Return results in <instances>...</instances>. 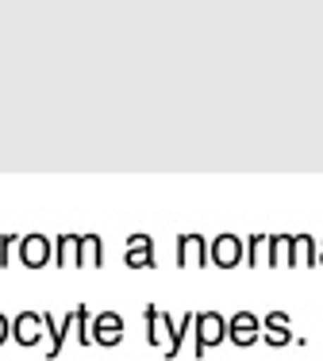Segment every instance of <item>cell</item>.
<instances>
[{
  "label": "cell",
  "mask_w": 323,
  "mask_h": 361,
  "mask_svg": "<svg viewBox=\"0 0 323 361\" xmlns=\"http://www.w3.org/2000/svg\"><path fill=\"white\" fill-rule=\"evenodd\" d=\"M123 265L127 269H154V238L150 235H131L127 238Z\"/></svg>",
  "instance_id": "obj_7"
},
{
  "label": "cell",
  "mask_w": 323,
  "mask_h": 361,
  "mask_svg": "<svg viewBox=\"0 0 323 361\" xmlns=\"http://www.w3.org/2000/svg\"><path fill=\"white\" fill-rule=\"evenodd\" d=\"M73 338H78L81 346H92V312L85 304L73 307Z\"/></svg>",
  "instance_id": "obj_16"
},
{
  "label": "cell",
  "mask_w": 323,
  "mask_h": 361,
  "mask_svg": "<svg viewBox=\"0 0 323 361\" xmlns=\"http://www.w3.org/2000/svg\"><path fill=\"white\" fill-rule=\"evenodd\" d=\"M193 323H197V312H185L181 323H173V331H169V342H166V357H177V354H181V342H185V334L193 331Z\"/></svg>",
  "instance_id": "obj_13"
},
{
  "label": "cell",
  "mask_w": 323,
  "mask_h": 361,
  "mask_svg": "<svg viewBox=\"0 0 323 361\" xmlns=\"http://www.w3.org/2000/svg\"><path fill=\"white\" fill-rule=\"evenodd\" d=\"M16 246H20V235H0V265H8Z\"/></svg>",
  "instance_id": "obj_17"
},
{
  "label": "cell",
  "mask_w": 323,
  "mask_h": 361,
  "mask_svg": "<svg viewBox=\"0 0 323 361\" xmlns=\"http://www.w3.org/2000/svg\"><path fill=\"white\" fill-rule=\"evenodd\" d=\"M100 262H104V243H100V235H81L78 265H81V269H97Z\"/></svg>",
  "instance_id": "obj_10"
},
{
  "label": "cell",
  "mask_w": 323,
  "mask_h": 361,
  "mask_svg": "<svg viewBox=\"0 0 323 361\" xmlns=\"http://www.w3.org/2000/svg\"><path fill=\"white\" fill-rule=\"evenodd\" d=\"M177 265L181 269H189V265H212L204 235H177Z\"/></svg>",
  "instance_id": "obj_9"
},
{
  "label": "cell",
  "mask_w": 323,
  "mask_h": 361,
  "mask_svg": "<svg viewBox=\"0 0 323 361\" xmlns=\"http://www.w3.org/2000/svg\"><path fill=\"white\" fill-rule=\"evenodd\" d=\"M243 250L246 243L239 235H216L208 243V262L219 265V269H235V265H243Z\"/></svg>",
  "instance_id": "obj_3"
},
{
  "label": "cell",
  "mask_w": 323,
  "mask_h": 361,
  "mask_svg": "<svg viewBox=\"0 0 323 361\" xmlns=\"http://www.w3.org/2000/svg\"><path fill=\"white\" fill-rule=\"evenodd\" d=\"M293 338H296V334H293V315H288V312H269V315H262V338H258V342L281 350V346H288Z\"/></svg>",
  "instance_id": "obj_4"
},
{
  "label": "cell",
  "mask_w": 323,
  "mask_h": 361,
  "mask_svg": "<svg viewBox=\"0 0 323 361\" xmlns=\"http://www.w3.org/2000/svg\"><path fill=\"white\" fill-rule=\"evenodd\" d=\"M16 254H20V265H28V269H42V265L54 262V238H50V235H20Z\"/></svg>",
  "instance_id": "obj_2"
},
{
  "label": "cell",
  "mask_w": 323,
  "mask_h": 361,
  "mask_svg": "<svg viewBox=\"0 0 323 361\" xmlns=\"http://www.w3.org/2000/svg\"><path fill=\"white\" fill-rule=\"evenodd\" d=\"M316 262H319V265H323V243H319V254H316Z\"/></svg>",
  "instance_id": "obj_19"
},
{
  "label": "cell",
  "mask_w": 323,
  "mask_h": 361,
  "mask_svg": "<svg viewBox=\"0 0 323 361\" xmlns=\"http://www.w3.org/2000/svg\"><path fill=\"white\" fill-rule=\"evenodd\" d=\"M258 338H262V319L254 312H235L231 319H227V342H235V346H254Z\"/></svg>",
  "instance_id": "obj_5"
},
{
  "label": "cell",
  "mask_w": 323,
  "mask_h": 361,
  "mask_svg": "<svg viewBox=\"0 0 323 361\" xmlns=\"http://www.w3.org/2000/svg\"><path fill=\"white\" fill-rule=\"evenodd\" d=\"M316 238L312 235H293V265H316Z\"/></svg>",
  "instance_id": "obj_14"
},
{
  "label": "cell",
  "mask_w": 323,
  "mask_h": 361,
  "mask_svg": "<svg viewBox=\"0 0 323 361\" xmlns=\"http://www.w3.org/2000/svg\"><path fill=\"white\" fill-rule=\"evenodd\" d=\"M42 312H20L12 319V338L20 342V346H39L42 342Z\"/></svg>",
  "instance_id": "obj_8"
},
{
  "label": "cell",
  "mask_w": 323,
  "mask_h": 361,
  "mask_svg": "<svg viewBox=\"0 0 323 361\" xmlns=\"http://www.w3.org/2000/svg\"><path fill=\"white\" fill-rule=\"evenodd\" d=\"M120 342H123V315L120 312L92 315V346H120Z\"/></svg>",
  "instance_id": "obj_6"
},
{
  "label": "cell",
  "mask_w": 323,
  "mask_h": 361,
  "mask_svg": "<svg viewBox=\"0 0 323 361\" xmlns=\"http://www.w3.org/2000/svg\"><path fill=\"white\" fill-rule=\"evenodd\" d=\"M78 246H81V235H58L54 238V262L50 265H78Z\"/></svg>",
  "instance_id": "obj_12"
},
{
  "label": "cell",
  "mask_w": 323,
  "mask_h": 361,
  "mask_svg": "<svg viewBox=\"0 0 323 361\" xmlns=\"http://www.w3.org/2000/svg\"><path fill=\"white\" fill-rule=\"evenodd\" d=\"M266 265H269V269H277V265H293V235H269Z\"/></svg>",
  "instance_id": "obj_11"
},
{
  "label": "cell",
  "mask_w": 323,
  "mask_h": 361,
  "mask_svg": "<svg viewBox=\"0 0 323 361\" xmlns=\"http://www.w3.org/2000/svg\"><path fill=\"white\" fill-rule=\"evenodd\" d=\"M8 334H12V323H8V315L0 312V346H4V342H8Z\"/></svg>",
  "instance_id": "obj_18"
},
{
  "label": "cell",
  "mask_w": 323,
  "mask_h": 361,
  "mask_svg": "<svg viewBox=\"0 0 323 361\" xmlns=\"http://www.w3.org/2000/svg\"><path fill=\"white\" fill-rule=\"evenodd\" d=\"M266 257H269V235H250L246 238V250H243L246 265H266Z\"/></svg>",
  "instance_id": "obj_15"
},
{
  "label": "cell",
  "mask_w": 323,
  "mask_h": 361,
  "mask_svg": "<svg viewBox=\"0 0 323 361\" xmlns=\"http://www.w3.org/2000/svg\"><path fill=\"white\" fill-rule=\"evenodd\" d=\"M193 334H197V342H193V357H204L212 346H219V342L227 338V319L219 312H197Z\"/></svg>",
  "instance_id": "obj_1"
}]
</instances>
